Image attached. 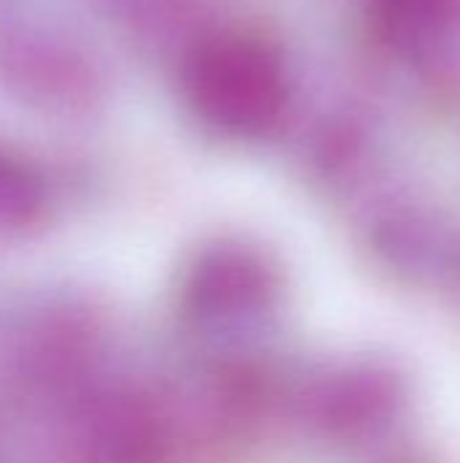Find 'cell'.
I'll return each instance as SVG.
<instances>
[{"label": "cell", "mask_w": 460, "mask_h": 463, "mask_svg": "<svg viewBox=\"0 0 460 463\" xmlns=\"http://www.w3.org/2000/svg\"><path fill=\"white\" fill-rule=\"evenodd\" d=\"M195 95L222 122H260L277 109L279 81L271 62L252 46H222L201 60Z\"/></svg>", "instance_id": "cell-1"}]
</instances>
